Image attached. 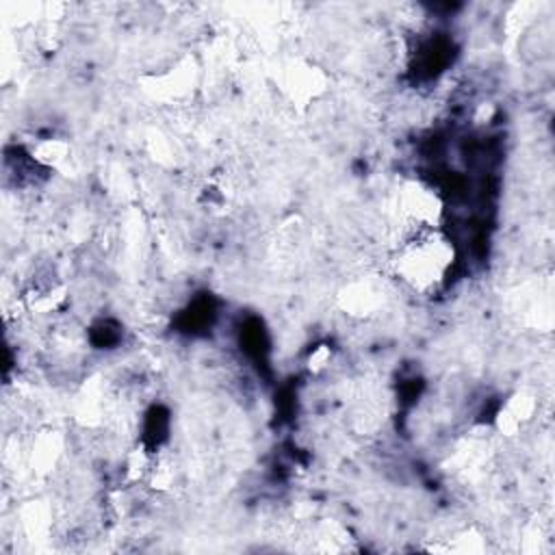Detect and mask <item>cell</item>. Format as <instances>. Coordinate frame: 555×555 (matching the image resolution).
I'll return each mask as SVG.
<instances>
[{
	"label": "cell",
	"mask_w": 555,
	"mask_h": 555,
	"mask_svg": "<svg viewBox=\"0 0 555 555\" xmlns=\"http://www.w3.org/2000/svg\"><path fill=\"white\" fill-rule=\"evenodd\" d=\"M538 401L533 395L527 392H516L512 395L499 410L496 414V425L501 431L507 434H516L518 429H522L535 414Z\"/></svg>",
	"instance_id": "obj_3"
},
{
	"label": "cell",
	"mask_w": 555,
	"mask_h": 555,
	"mask_svg": "<svg viewBox=\"0 0 555 555\" xmlns=\"http://www.w3.org/2000/svg\"><path fill=\"white\" fill-rule=\"evenodd\" d=\"M455 258L457 249L447 232L440 228H416L395 249L392 271L416 295H434L449 282Z\"/></svg>",
	"instance_id": "obj_1"
},
{
	"label": "cell",
	"mask_w": 555,
	"mask_h": 555,
	"mask_svg": "<svg viewBox=\"0 0 555 555\" xmlns=\"http://www.w3.org/2000/svg\"><path fill=\"white\" fill-rule=\"evenodd\" d=\"M395 208L399 219L416 228H440L444 215V202L440 193L425 180H405L395 193Z\"/></svg>",
	"instance_id": "obj_2"
},
{
	"label": "cell",
	"mask_w": 555,
	"mask_h": 555,
	"mask_svg": "<svg viewBox=\"0 0 555 555\" xmlns=\"http://www.w3.org/2000/svg\"><path fill=\"white\" fill-rule=\"evenodd\" d=\"M69 152H72L69 143L63 141L61 137H43V139H39V141L30 147L28 156H30L39 167L56 169V167H61V165L69 158Z\"/></svg>",
	"instance_id": "obj_4"
}]
</instances>
